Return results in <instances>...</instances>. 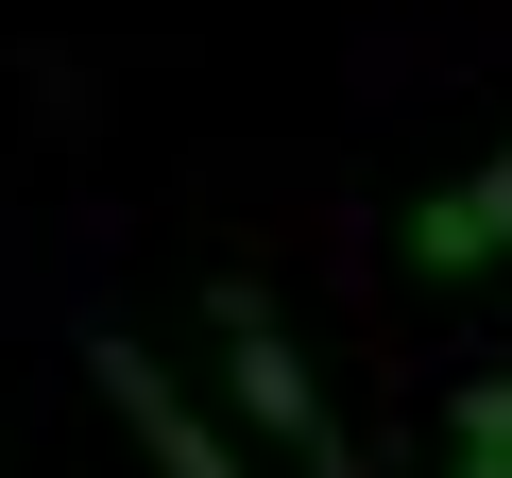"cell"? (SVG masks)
I'll use <instances>...</instances> for the list:
<instances>
[{"label":"cell","mask_w":512,"mask_h":478,"mask_svg":"<svg viewBox=\"0 0 512 478\" xmlns=\"http://www.w3.org/2000/svg\"><path fill=\"white\" fill-rule=\"evenodd\" d=\"M205 342H222V410H239L256 444H274L291 478H359V427L325 410L308 342L274 325V291H256V274H222V291H205Z\"/></svg>","instance_id":"cell-1"},{"label":"cell","mask_w":512,"mask_h":478,"mask_svg":"<svg viewBox=\"0 0 512 478\" xmlns=\"http://www.w3.org/2000/svg\"><path fill=\"white\" fill-rule=\"evenodd\" d=\"M86 376H103V410L137 427V461H154V478H256V461H239V427H222V410H205V393H188L154 342L86 325Z\"/></svg>","instance_id":"cell-2"},{"label":"cell","mask_w":512,"mask_h":478,"mask_svg":"<svg viewBox=\"0 0 512 478\" xmlns=\"http://www.w3.org/2000/svg\"><path fill=\"white\" fill-rule=\"evenodd\" d=\"M495 257H512V154H478L410 205V274H495Z\"/></svg>","instance_id":"cell-3"},{"label":"cell","mask_w":512,"mask_h":478,"mask_svg":"<svg viewBox=\"0 0 512 478\" xmlns=\"http://www.w3.org/2000/svg\"><path fill=\"white\" fill-rule=\"evenodd\" d=\"M444 478H512V359H478L444 393Z\"/></svg>","instance_id":"cell-4"}]
</instances>
